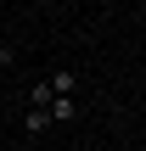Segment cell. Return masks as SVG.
Returning a JSON list of instances; mask_svg holds the SVG:
<instances>
[{"mask_svg":"<svg viewBox=\"0 0 146 151\" xmlns=\"http://www.w3.org/2000/svg\"><path fill=\"white\" fill-rule=\"evenodd\" d=\"M45 118H51V123H73V118H79V101H73V95H51V101H45Z\"/></svg>","mask_w":146,"mask_h":151,"instance_id":"6da1fadb","label":"cell"},{"mask_svg":"<svg viewBox=\"0 0 146 151\" xmlns=\"http://www.w3.org/2000/svg\"><path fill=\"white\" fill-rule=\"evenodd\" d=\"M45 90H51V95H73V90H79V73H73V67H56V73L45 78Z\"/></svg>","mask_w":146,"mask_h":151,"instance_id":"7a4b0ae2","label":"cell"},{"mask_svg":"<svg viewBox=\"0 0 146 151\" xmlns=\"http://www.w3.org/2000/svg\"><path fill=\"white\" fill-rule=\"evenodd\" d=\"M23 129H28V134H45V129H51V118H45L39 106H28V118H23Z\"/></svg>","mask_w":146,"mask_h":151,"instance_id":"3957f363","label":"cell"},{"mask_svg":"<svg viewBox=\"0 0 146 151\" xmlns=\"http://www.w3.org/2000/svg\"><path fill=\"white\" fill-rule=\"evenodd\" d=\"M28 101H34V106L45 112V101H51V90H45V78H39V84H28Z\"/></svg>","mask_w":146,"mask_h":151,"instance_id":"277c9868","label":"cell"},{"mask_svg":"<svg viewBox=\"0 0 146 151\" xmlns=\"http://www.w3.org/2000/svg\"><path fill=\"white\" fill-rule=\"evenodd\" d=\"M6 67H17V45H0V73Z\"/></svg>","mask_w":146,"mask_h":151,"instance_id":"5b68a950","label":"cell"}]
</instances>
